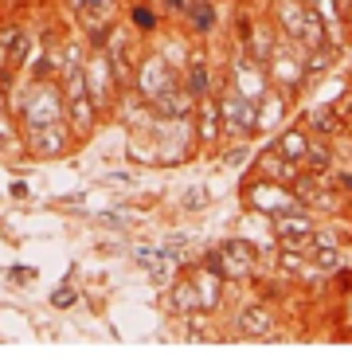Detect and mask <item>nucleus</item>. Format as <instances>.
Returning a JSON list of instances; mask_svg holds the SVG:
<instances>
[{"instance_id":"obj_1","label":"nucleus","mask_w":352,"mask_h":364,"mask_svg":"<svg viewBox=\"0 0 352 364\" xmlns=\"http://www.w3.org/2000/svg\"><path fill=\"white\" fill-rule=\"evenodd\" d=\"M219 122H223V134H235V137H255L262 129L258 126V102H250L239 90H227L219 98Z\"/></svg>"},{"instance_id":"obj_2","label":"nucleus","mask_w":352,"mask_h":364,"mask_svg":"<svg viewBox=\"0 0 352 364\" xmlns=\"http://www.w3.org/2000/svg\"><path fill=\"white\" fill-rule=\"evenodd\" d=\"M82 79H86V95H90V102L98 106V110H106V106L114 102V90H117V75H114V67H110L106 51L86 63Z\"/></svg>"},{"instance_id":"obj_3","label":"nucleus","mask_w":352,"mask_h":364,"mask_svg":"<svg viewBox=\"0 0 352 364\" xmlns=\"http://www.w3.org/2000/svg\"><path fill=\"white\" fill-rule=\"evenodd\" d=\"M23 122L28 126H47V122H59V114H63V98H59V90L51 87V82H36L31 87V95L23 98Z\"/></svg>"},{"instance_id":"obj_4","label":"nucleus","mask_w":352,"mask_h":364,"mask_svg":"<svg viewBox=\"0 0 352 364\" xmlns=\"http://www.w3.org/2000/svg\"><path fill=\"white\" fill-rule=\"evenodd\" d=\"M247 200L258 208V212H270V215H278V212H302V200H297V192H289L286 184H278V181H258L255 188L247 192Z\"/></svg>"},{"instance_id":"obj_5","label":"nucleus","mask_w":352,"mask_h":364,"mask_svg":"<svg viewBox=\"0 0 352 364\" xmlns=\"http://www.w3.org/2000/svg\"><path fill=\"white\" fill-rule=\"evenodd\" d=\"M266 71H270V79H274V82H278L282 95H294V90L305 82L302 51H297V55H289L286 48H274V51H270V59H266Z\"/></svg>"},{"instance_id":"obj_6","label":"nucleus","mask_w":352,"mask_h":364,"mask_svg":"<svg viewBox=\"0 0 352 364\" xmlns=\"http://www.w3.org/2000/svg\"><path fill=\"white\" fill-rule=\"evenodd\" d=\"M137 90L149 98V102H161L164 95H172L176 90V79H172V71H169V63H164L161 55H153V59H145V67H141V79H137Z\"/></svg>"},{"instance_id":"obj_7","label":"nucleus","mask_w":352,"mask_h":364,"mask_svg":"<svg viewBox=\"0 0 352 364\" xmlns=\"http://www.w3.org/2000/svg\"><path fill=\"white\" fill-rule=\"evenodd\" d=\"M219 255H223V278L258 274V255H255V247H250L247 239H227V243L219 247Z\"/></svg>"},{"instance_id":"obj_8","label":"nucleus","mask_w":352,"mask_h":364,"mask_svg":"<svg viewBox=\"0 0 352 364\" xmlns=\"http://www.w3.org/2000/svg\"><path fill=\"white\" fill-rule=\"evenodd\" d=\"M274 235L286 247H305L313 239V223H309V215H302V212H278L274 215Z\"/></svg>"},{"instance_id":"obj_9","label":"nucleus","mask_w":352,"mask_h":364,"mask_svg":"<svg viewBox=\"0 0 352 364\" xmlns=\"http://www.w3.org/2000/svg\"><path fill=\"white\" fill-rule=\"evenodd\" d=\"M28 141H31V153H36V157H59V153L67 149V129H63L59 122L31 126Z\"/></svg>"},{"instance_id":"obj_10","label":"nucleus","mask_w":352,"mask_h":364,"mask_svg":"<svg viewBox=\"0 0 352 364\" xmlns=\"http://www.w3.org/2000/svg\"><path fill=\"white\" fill-rule=\"evenodd\" d=\"M235 79H239V87H235V90H239V95H247L250 102H258V98L266 95V79H270V75H266L258 63L250 67L247 59L239 55V59H235Z\"/></svg>"},{"instance_id":"obj_11","label":"nucleus","mask_w":352,"mask_h":364,"mask_svg":"<svg viewBox=\"0 0 352 364\" xmlns=\"http://www.w3.org/2000/svg\"><path fill=\"white\" fill-rule=\"evenodd\" d=\"M258 173H262L266 181L294 184V176H297V161H289V157H282L278 149H270V153H262V157H258Z\"/></svg>"},{"instance_id":"obj_12","label":"nucleus","mask_w":352,"mask_h":364,"mask_svg":"<svg viewBox=\"0 0 352 364\" xmlns=\"http://www.w3.org/2000/svg\"><path fill=\"white\" fill-rule=\"evenodd\" d=\"M67 110H70V122H75V134H90V129H94V110H98V106L90 102V95H86V90L70 95Z\"/></svg>"},{"instance_id":"obj_13","label":"nucleus","mask_w":352,"mask_h":364,"mask_svg":"<svg viewBox=\"0 0 352 364\" xmlns=\"http://www.w3.org/2000/svg\"><path fill=\"white\" fill-rule=\"evenodd\" d=\"M239 325H242V333H250V337H270V329H274V321H270V314H266L262 306H247L242 309V317H239Z\"/></svg>"},{"instance_id":"obj_14","label":"nucleus","mask_w":352,"mask_h":364,"mask_svg":"<svg viewBox=\"0 0 352 364\" xmlns=\"http://www.w3.org/2000/svg\"><path fill=\"white\" fill-rule=\"evenodd\" d=\"M184 12H188V24H192L200 36H208L211 28H215V9H211L208 0H188Z\"/></svg>"},{"instance_id":"obj_15","label":"nucleus","mask_w":352,"mask_h":364,"mask_svg":"<svg viewBox=\"0 0 352 364\" xmlns=\"http://www.w3.org/2000/svg\"><path fill=\"white\" fill-rule=\"evenodd\" d=\"M172 309H180V314L200 309V290H196V278H184V282L172 286Z\"/></svg>"},{"instance_id":"obj_16","label":"nucleus","mask_w":352,"mask_h":364,"mask_svg":"<svg viewBox=\"0 0 352 364\" xmlns=\"http://www.w3.org/2000/svg\"><path fill=\"white\" fill-rule=\"evenodd\" d=\"M274 149H278L282 157H289V161H297V165H302V157H305V149H309V141H305L302 129H289V134L278 137V145H274Z\"/></svg>"},{"instance_id":"obj_17","label":"nucleus","mask_w":352,"mask_h":364,"mask_svg":"<svg viewBox=\"0 0 352 364\" xmlns=\"http://www.w3.org/2000/svg\"><path fill=\"white\" fill-rule=\"evenodd\" d=\"M278 20H282V28L289 32V40L297 43V36H302V28H305V20H309V12H302L297 4H282V9H278Z\"/></svg>"},{"instance_id":"obj_18","label":"nucleus","mask_w":352,"mask_h":364,"mask_svg":"<svg viewBox=\"0 0 352 364\" xmlns=\"http://www.w3.org/2000/svg\"><path fill=\"white\" fill-rule=\"evenodd\" d=\"M219 282H223V278H215L211 270H208V278L196 274V290H200V306L203 309H215L219 306Z\"/></svg>"},{"instance_id":"obj_19","label":"nucleus","mask_w":352,"mask_h":364,"mask_svg":"<svg viewBox=\"0 0 352 364\" xmlns=\"http://www.w3.org/2000/svg\"><path fill=\"white\" fill-rule=\"evenodd\" d=\"M208 87H211V82H208V67H203L200 59H196V63L188 67V82H184V90H188L192 98H208Z\"/></svg>"},{"instance_id":"obj_20","label":"nucleus","mask_w":352,"mask_h":364,"mask_svg":"<svg viewBox=\"0 0 352 364\" xmlns=\"http://www.w3.org/2000/svg\"><path fill=\"white\" fill-rule=\"evenodd\" d=\"M309 126L321 129V134H336L341 129V114L329 106V110H309Z\"/></svg>"},{"instance_id":"obj_21","label":"nucleus","mask_w":352,"mask_h":364,"mask_svg":"<svg viewBox=\"0 0 352 364\" xmlns=\"http://www.w3.org/2000/svg\"><path fill=\"white\" fill-rule=\"evenodd\" d=\"M262 102V118H258V126H274V122L282 118V95H270V98H258Z\"/></svg>"},{"instance_id":"obj_22","label":"nucleus","mask_w":352,"mask_h":364,"mask_svg":"<svg viewBox=\"0 0 352 364\" xmlns=\"http://www.w3.org/2000/svg\"><path fill=\"white\" fill-rule=\"evenodd\" d=\"M129 20H133V28H137V32H153V28H156L153 9H145V4H137V9L129 12Z\"/></svg>"},{"instance_id":"obj_23","label":"nucleus","mask_w":352,"mask_h":364,"mask_svg":"<svg viewBox=\"0 0 352 364\" xmlns=\"http://www.w3.org/2000/svg\"><path fill=\"white\" fill-rule=\"evenodd\" d=\"M302 161L313 168V173H317V168H329V161H333V157H329V149H325V145H309Z\"/></svg>"},{"instance_id":"obj_24","label":"nucleus","mask_w":352,"mask_h":364,"mask_svg":"<svg viewBox=\"0 0 352 364\" xmlns=\"http://www.w3.org/2000/svg\"><path fill=\"white\" fill-rule=\"evenodd\" d=\"M78 301V294H75V286H59V290L51 294V306L55 309H70Z\"/></svg>"},{"instance_id":"obj_25","label":"nucleus","mask_w":352,"mask_h":364,"mask_svg":"<svg viewBox=\"0 0 352 364\" xmlns=\"http://www.w3.org/2000/svg\"><path fill=\"white\" fill-rule=\"evenodd\" d=\"M215 122H219V110L211 102H203V141H211V137H215Z\"/></svg>"},{"instance_id":"obj_26","label":"nucleus","mask_w":352,"mask_h":364,"mask_svg":"<svg viewBox=\"0 0 352 364\" xmlns=\"http://www.w3.org/2000/svg\"><path fill=\"white\" fill-rule=\"evenodd\" d=\"M242 157H247V149H235L231 157H227V165H242Z\"/></svg>"},{"instance_id":"obj_27","label":"nucleus","mask_w":352,"mask_h":364,"mask_svg":"<svg viewBox=\"0 0 352 364\" xmlns=\"http://www.w3.org/2000/svg\"><path fill=\"white\" fill-rule=\"evenodd\" d=\"M12 278H16V282H23V278H31V270H28V267H16Z\"/></svg>"},{"instance_id":"obj_28","label":"nucleus","mask_w":352,"mask_h":364,"mask_svg":"<svg viewBox=\"0 0 352 364\" xmlns=\"http://www.w3.org/2000/svg\"><path fill=\"white\" fill-rule=\"evenodd\" d=\"M336 176H341V188L352 192V173H336Z\"/></svg>"},{"instance_id":"obj_29","label":"nucleus","mask_w":352,"mask_h":364,"mask_svg":"<svg viewBox=\"0 0 352 364\" xmlns=\"http://www.w3.org/2000/svg\"><path fill=\"white\" fill-rule=\"evenodd\" d=\"M169 9H188V0H164Z\"/></svg>"},{"instance_id":"obj_30","label":"nucleus","mask_w":352,"mask_h":364,"mask_svg":"<svg viewBox=\"0 0 352 364\" xmlns=\"http://www.w3.org/2000/svg\"><path fill=\"white\" fill-rule=\"evenodd\" d=\"M82 4H90V9H106L110 0H82Z\"/></svg>"},{"instance_id":"obj_31","label":"nucleus","mask_w":352,"mask_h":364,"mask_svg":"<svg viewBox=\"0 0 352 364\" xmlns=\"http://www.w3.org/2000/svg\"><path fill=\"white\" fill-rule=\"evenodd\" d=\"M0 114H4V98H0Z\"/></svg>"}]
</instances>
